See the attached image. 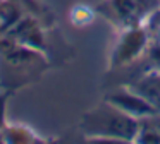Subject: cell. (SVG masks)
<instances>
[{
	"mask_svg": "<svg viewBox=\"0 0 160 144\" xmlns=\"http://www.w3.org/2000/svg\"><path fill=\"white\" fill-rule=\"evenodd\" d=\"M150 43L146 27L143 24L122 29V34L112 51L110 69H121L131 65L136 58H139L146 51Z\"/></svg>",
	"mask_w": 160,
	"mask_h": 144,
	"instance_id": "cell-2",
	"label": "cell"
},
{
	"mask_svg": "<svg viewBox=\"0 0 160 144\" xmlns=\"http://www.w3.org/2000/svg\"><path fill=\"white\" fill-rule=\"evenodd\" d=\"M136 2L139 3V7L143 9V12H145L146 16L152 14L155 9H158V5H160L158 0H136Z\"/></svg>",
	"mask_w": 160,
	"mask_h": 144,
	"instance_id": "cell-6",
	"label": "cell"
},
{
	"mask_svg": "<svg viewBox=\"0 0 160 144\" xmlns=\"http://www.w3.org/2000/svg\"><path fill=\"white\" fill-rule=\"evenodd\" d=\"M126 88L134 91L136 94H139L157 112H160V74L158 72H150V74L136 79L131 84H126Z\"/></svg>",
	"mask_w": 160,
	"mask_h": 144,
	"instance_id": "cell-5",
	"label": "cell"
},
{
	"mask_svg": "<svg viewBox=\"0 0 160 144\" xmlns=\"http://www.w3.org/2000/svg\"><path fill=\"white\" fill-rule=\"evenodd\" d=\"M81 129L90 136H98L103 139L110 137L115 141H136L139 120L105 101L103 105L84 113Z\"/></svg>",
	"mask_w": 160,
	"mask_h": 144,
	"instance_id": "cell-1",
	"label": "cell"
},
{
	"mask_svg": "<svg viewBox=\"0 0 160 144\" xmlns=\"http://www.w3.org/2000/svg\"><path fill=\"white\" fill-rule=\"evenodd\" d=\"M98 9H103L108 19L126 29V27L143 24L146 14L136 0H105Z\"/></svg>",
	"mask_w": 160,
	"mask_h": 144,
	"instance_id": "cell-3",
	"label": "cell"
},
{
	"mask_svg": "<svg viewBox=\"0 0 160 144\" xmlns=\"http://www.w3.org/2000/svg\"><path fill=\"white\" fill-rule=\"evenodd\" d=\"M105 101H108L110 105L117 106L119 110H122L124 113L134 117V118L141 120L145 117H150V115H155V113H160L150 105L146 99H143L139 94H136L134 91L128 89L124 86V89L119 93H114V94H108L105 98Z\"/></svg>",
	"mask_w": 160,
	"mask_h": 144,
	"instance_id": "cell-4",
	"label": "cell"
}]
</instances>
